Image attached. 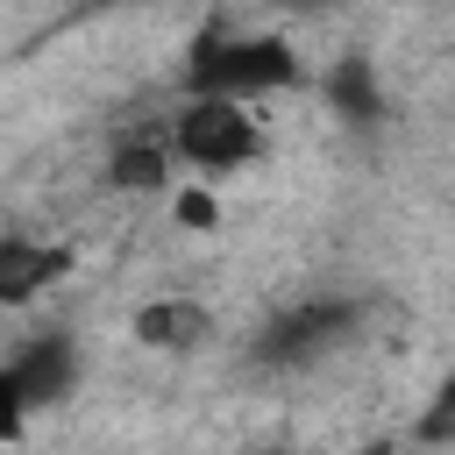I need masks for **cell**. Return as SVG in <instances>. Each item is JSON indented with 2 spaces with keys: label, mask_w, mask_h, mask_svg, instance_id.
Wrapping results in <instances>:
<instances>
[{
  "label": "cell",
  "mask_w": 455,
  "mask_h": 455,
  "mask_svg": "<svg viewBox=\"0 0 455 455\" xmlns=\"http://www.w3.org/2000/svg\"><path fill=\"white\" fill-rule=\"evenodd\" d=\"M78 370L85 363H78V341L71 334H36L28 348L7 355V370H0V434H7V448H21L28 412L64 405L78 391Z\"/></svg>",
  "instance_id": "obj_3"
},
{
  "label": "cell",
  "mask_w": 455,
  "mask_h": 455,
  "mask_svg": "<svg viewBox=\"0 0 455 455\" xmlns=\"http://www.w3.org/2000/svg\"><path fill=\"white\" fill-rule=\"evenodd\" d=\"M164 135H171V156L185 164V178H206V185H220V178H235V171H249L263 156V114L249 100H206V92H192L171 114Z\"/></svg>",
  "instance_id": "obj_1"
},
{
  "label": "cell",
  "mask_w": 455,
  "mask_h": 455,
  "mask_svg": "<svg viewBox=\"0 0 455 455\" xmlns=\"http://www.w3.org/2000/svg\"><path fill=\"white\" fill-rule=\"evenodd\" d=\"M348 327H355V306H341V299H306V306H291L277 327H270V363H284V370H306V363H320V355H334L341 341H348Z\"/></svg>",
  "instance_id": "obj_5"
},
{
  "label": "cell",
  "mask_w": 455,
  "mask_h": 455,
  "mask_svg": "<svg viewBox=\"0 0 455 455\" xmlns=\"http://www.w3.org/2000/svg\"><path fill=\"white\" fill-rule=\"evenodd\" d=\"M171 220L192 228V235L220 228V199H213V185H206V178H178V192H171Z\"/></svg>",
  "instance_id": "obj_10"
},
{
  "label": "cell",
  "mask_w": 455,
  "mask_h": 455,
  "mask_svg": "<svg viewBox=\"0 0 455 455\" xmlns=\"http://www.w3.org/2000/svg\"><path fill=\"white\" fill-rule=\"evenodd\" d=\"M299 78H306V64H299V50L284 36H213L185 64V92L249 100V107H263L270 92H291Z\"/></svg>",
  "instance_id": "obj_2"
},
{
  "label": "cell",
  "mask_w": 455,
  "mask_h": 455,
  "mask_svg": "<svg viewBox=\"0 0 455 455\" xmlns=\"http://www.w3.org/2000/svg\"><path fill=\"white\" fill-rule=\"evenodd\" d=\"M419 455H455V448H419Z\"/></svg>",
  "instance_id": "obj_11"
},
{
  "label": "cell",
  "mask_w": 455,
  "mask_h": 455,
  "mask_svg": "<svg viewBox=\"0 0 455 455\" xmlns=\"http://www.w3.org/2000/svg\"><path fill=\"white\" fill-rule=\"evenodd\" d=\"M128 341L149 348V355H192L213 341V306L192 299V291H156L128 313Z\"/></svg>",
  "instance_id": "obj_4"
},
{
  "label": "cell",
  "mask_w": 455,
  "mask_h": 455,
  "mask_svg": "<svg viewBox=\"0 0 455 455\" xmlns=\"http://www.w3.org/2000/svg\"><path fill=\"white\" fill-rule=\"evenodd\" d=\"M178 156H171V135H135V142H121L114 156H107V185L114 192H178Z\"/></svg>",
  "instance_id": "obj_7"
},
{
  "label": "cell",
  "mask_w": 455,
  "mask_h": 455,
  "mask_svg": "<svg viewBox=\"0 0 455 455\" xmlns=\"http://www.w3.org/2000/svg\"><path fill=\"white\" fill-rule=\"evenodd\" d=\"M64 249L57 242H36V235H7L0 242V299L7 306H28L36 291H50L57 277H64Z\"/></svg>",
  "instance_id": "obj_6"
},
{
  "label": "cell",
  "mask_w": 455,
  "mask_h": 455,
  "mask_svg": "<svg viewBox=\"0 0 455 455\" xmlns=\"http://www.w3.org/2000/svg\"><path fill=\"white\" fill-rule=\"evenodd\" d=\"M412 448H455V377L434 384V398L412 419Z\"/></svg>",
  "instance_id": "obj_9"
},
{
  "label": "cell",
  "mask_w": 455,
  "mask_h": 455,
  "mask_svg": "<svg viewBox=\"0 0 455 455\" xmlns=\"http://www.w3.org/2000/svg\"><path fill=\"white\" fill-rule=\"evenodd\" d=\"M327 100H334L348 121H377V114H384V100H377V71H370L363 57H341V64L327 71Z\"/></svg>",
  "instance_id": "obj_8"
}]
</instances>
